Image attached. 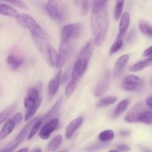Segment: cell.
<instances>
[{
  "label": "cell",
  "mask_w": 152,
  "mask_h": 152,
  "mask_svg": "<svg viewBox=\"0 0 152 152\" xmlns=\"http://www.w3.org/2000/svg\"><path fill=\"white\" fill-rule=\"evenodd\" d=\"M109 16L106 7L92 9L91 26L95 46L99 47L103 44L109 28Z\"/></svg>",
  "instance_id": "obj_1"
},
{
  "label": "cell",
  "mask_w": 152,
  "mask_h": 152,
  "mask_svg": "<svg viewBox=\"0 0 152 152\" xmlns=\"http://www.w3.org/2000/svg\"><path fill=\"white\" fill-rule=\"evenodd\" d=\"M15 19L18 25L31 31L32 37L47 41L48 39L47 33L32 16L26 13H19Z\"/></svg>",
  "instance_id": "obj_2"
},
{
  "label": "cell",
  "mask_w": 152,
  "mask_h": 152,
  "mask_svg": "<svg viewBox=\"0 0 152 152\" xmlns=\"http://www.w3.org/2000/svg\"><path fill=\"white\" fill-rule=\"evenodd\" d=\"M46 10L53 20L61 22L66 18V7L60 0H48L46 4Z\"/></svg>",
  "instance_id": "obj_3"
},
{
  "label": "cell",
  "mask_w": 152,
  "mask_h": 152,
  "mask_svg": "<svg viewBox=\"0 0 152 152\" xmlns=\"http://www.w3.org/2000/svg\"><path fill=\"white\" fill-rule=\"evenodd\" d=\"M40 117H37L30 120V121L24 126L23 129H22V131H21L19 133V134L16 136V137L10 143H9L7 146H5L3 149H1V152H12L15 148H17V147L22 143V141L25 140V137L28 136L32 126H34V123H35Z\"/></svg>",
  "instance_id": "obj_4"
},
{
  "label": "cell",
  "mask_w": 152,
  "mask_h": 152,
  "mask_svg": "<svg viewBox=\"0 0 152 152\" xmlns=\"http://www.w3.org/2000/svg\"><path fill=\"white\" fill-rule=\"evenodd\" d=\"M82 26L79 23L68 24L61 30V40L71 42L77 39L80 35Z\"/></svg>",
  "instance_id": "obj_5"
},
{
  "label": "cell",
  "mask_w": 152,
  "mask_h": 152,
  "mask_svg": "<svg viewBox=\"0 0 152 152\" xmlns=\"http://www.w3.org/2000/svg\"><path fill=\"white\" fill-rule=\"evenodd\" d=\"M144 80L135 75H129L123 80L122 87L126 91H138L143 88Z\"/></svg>",
  "instance_id": "obj_6"
},
{
  "label": "cell",
  "mask_w": 152,
  "mask_h": 152,
  "mask_svg": "<svg viewBox=\"0 0 152 152\" xmlns=\"http://www.w3.org/2000/svg\"><path fill=\"white\" fill-rule=\"evenodd\" d=\"M111 71H106L95 86L94 91V95L95 97H99L106 93L111 85Z\"/></svg>",
  "instance_id": "obj_7"
},
{
  "label": "cell",
  "mask_w": 152,
  "mask_h": 152,
  "mask_svg": "<svg viewBox=\"0 0 152 152\" xmlns=\"http://www.w3.org/2000/svg\"><path fill=\"white\" fill-rule=\"evenodd\" d=\"M146 111L144 107L143 103L139 102L135 104L130 110L129 112L125 116V121L128 123H134L138 122L140 117L142 116L145 111Z\"/></svg>",
  "instance_id": "obj_8"
},
{
  "label": "cell",
  "mask_w": 152,
  "mask_h": 152,
  "mask_svg": "<svg viewBox=\"0 0 152 152\" xmlns=\"http://www.w3.org/2000/svg\"><path fill=\"white\" fill-rule=\"evenodd\" d=\"M71 50V42H67L61 40L60 45H59V52H58V62L56 65V68L60 69L65 65V62L68 59V56H70Z\"/></svg>",
  "instance_id": "obj_9"
},
{
  "label": "cell",
  "mask_w": 152,
  "mask_h": 152,
  "mask_svg": "<svg viewBox=\"0 0 152 152\" xmlns=\"http://www.w3.org/2000/svg\"><path fill=\"white\" fill-rule=\"evenodd\" d=\"M88 61L83 59L77 58L75 64L72 69V80L78 83L82 77L84 76L86 70H87Z\"/></svg>",
  "instance_id": "obj_10"
},
{
  "label": "cell",
  "mask_w": 152,
  "mask_h": 152,
  "mask_svg": "<svg viewBox=\"0 0 152 152\" xmlns=\"http://www.w3.org/2000/svg\"><path fill=\"white\" fill-rule=\"evenodd\" d=\"M59 125V120L53 118L50 121L45 123L39 132V136L42 140H48L50 137L51 134L58 129Z\"/></svg>",
  "instance_id": "obj_11"
},
{
  "label": "cell",
  "mask_w": 152,
  "mask_h": 152,
  "mask_svg": "<svg viewBox=\"0 0 152 152\" xmlns=\"http://www.w3.org/2000/svg\"><path fill=\"white\" fill-rule=\"evenodd\" d=\"M83 117H79L77 118L74 119L72 121L70 122L68 124V126H66V129H65V137L67 139H71L73 136H74V133L80 129L82 126L83 123Z\"/></svg>",
  "instance_id": "obj_12"
},
{
  "label": "cell",
  "mask_w": 152,
  "mask_h": 152,
  "mask_svg": "<svg viewBox=\"0 0 152 152\" xmlns=\"http://www.w3.org/2000/svg\"><path fill=\"white\" fill-rule=\"evenodd\" d=\"M129 60V54H123L121 56L117 59L116 61L115 64H114V69H113V77L114 78L120 77L121 74L123 73V70L126 68V65L128 64Z\"/></svg>",
  "instance_id": "obj_13"
},
{
  "label": "cell",
  "mask_w": 152,
  "mask_h": 152,
  "mask_svg": "<svg viewBox=\"0 0 152 152\" xmlns=\"http://www.w3.org/2000/svg\"><path fill=\"white\" fill-rule=\"evenodd\" d=\"M130 14L129 12L126 11L123 13L120 21V25H119V33L117 38H121L124 37L126 31L129 29V25H130Z\"/></svg>",
  "instance_id": "obj_14"
},
{
  "label": "cell",
  "mask_w": 152,
  "mask_h": 152,
  "mask_svg": "<svg viewBox=\"0 0 152 152\" xmlns=\"http://www.w3.org/2000/svg\"><path fill=\"white\" fill-rule=\"evenodd\" d=\"M62 71L59 70L54 77V78L52 79L48 84V93L50 96H53L56 95V94L58 92L59 86L62 82Z\"/></svg>",
  "instance_id": "obj_15"
},
{
  "label": "cell",
  "mask_w": 152,
  "mask_h": 152,
  "mask_svg": "<svg viewBox=\"0 0 152 152\" xmlns=\"http://www.w3.org/2000/svg\"><path fill=\"white\" fill-rule=\"evenodd\" d=\"M95 44L93 39H91L86 44V45L82 48L79 53L78 58L80 59H86L87 61H90L92 55H93L94 50Z\"/></svg>",
  "instance_id": "obj_16"
},
{
  "label": "cell",
  "mask_w": 152,
  "mask_h": 152,
  "mask_svg": "<svg viewBox=\"0 0 152 152\" xmlns=\"http://www.w3.org/2000/svg\"><path fill=\"white\" fill-rule=\"evenodd\" d=\"M16 122L13 120V119L10 118L7 120L5 123L3 124L2 128H1V132H0V140H3L4 138L7 137V136L10 134L14 130L15 127L16 126Z\"/></svg>",
  "instance_id": "obj_17"
},
{
  "label": "cell",
  "mask_w": 152,
  "mask_h": 152,
  "mask_svg": "<svg viewBox=\"0 0 152 152\" xmlns=\"http://www.w3.org/2000/svg\"><path fill=\"white\" fill-rule=\"evenodd\" d=\"M7 63L12 70L16 71L19 69L24 63V58L19 54L11 53L7 58Z\"/></svg>",
  "instance_id": "obj_18"
},
{
  "label": "cell",
  "mask_w": 152,
  "mask_h": 152,
  "mask_svg": "<svg viewBox=\"0 0 152 152\" xmlns=\"http://www.w3.org/2000/svg\"><path fill=\"white\" fill-rule=\"evenodd\" d=\"M62 97L60 96V97L57 99V101L55 102V104L53 105V107H52V108L42 117V120L44 123H47V122L50 121V120L54 118V117L56 115V114L59 112V108H60L61 105H62Z\"/></svg>",
  "instance_id": "obj_19"
},
{
  "label": "cell",
  "mask_w": 152,
  "mask_h": 152,
  "mask_svg": "<svg viewBox=\"0 0 152 152\" xmlns=\"http://www.w3.org/2000/svg\"><path fill=\"white\" fill-rule=\"evenodd\" d=\"M46 51H47L48 63L50 64V66L56 67V65H57L58 62V56H59V54L56 52V50L53 48L52 45H46Z\"/></svg>",
  "instance_id": "obj_20"
},
{
  "label": "cell",
  "mask_w": 152,
  "mask_h": 152,
  "mask_svg": "<svg viewBox=\"0 0 152 152\" xmlns=\"http://www.w3.org/2000/svg\"><path fill=\"white\" fill-rule=\"evenodd\" d=\"M0 13H1V16L14 18H16L19 14L17 10L15 8H13L12 6L6 4H3V3L0 4Z\"/></svg>",
  "instance_id": "obj_21"
},
{
  "label": "cell",
  "mask_w": 152,
  "mask_h": 152,
  "mask_svg": "<svg viewBox=\"0 0 152 152\" xmlns=\"http://www.w3.org/2000/svg\"><path fill=\"white\" fill-rule=\"evenodd\" d=\"M62 142V137L60 134L56 135L53 138H52L51 140L49 142L48 145L47 146L48 151L51 152L57 150L60 147Z\"/></svg>",
  "instance_id": "obj_22"
},
{
  "label": "cell",
  "mask_w": 152,
  "mask_h": 152,
  "mask_svg": "<svg viewBox=\"0 0 152 152\" xmlns=\"http://www.w3.org/2000/svg\"><path fill=\"white\" fill-rule=\"evenodd\" d=\"M129 105V99H123V100L120 101V102L118 103V105H117V107H116L115 110H114V114H113V117H114V118H116V117L121 115L123 112L126 111V110L127 109Z\"/></svg>",
  "instance_id": "obj_23"
},
{
  "label": "cell",
  "mask_w": 152,
  "mask_h": 152,
  "mask_svg": "<svg viewBox=\"0 0 152 152\" xmlns=\"http://www.w3.org/2000/svg\"><path fill=\"white\" fill-rule=\"evenodd\" d=\"M114 137H115V134H114V131L111 130V129L102 131L99 134V137H98L99 140L103 143L110 142L114 140Z\"/></svg>",
  "instance_id": "obj_24"
},
{
  "label": "cell",
  "mask_w": 152,
  "mask_h": 152,
  "mask_svg": "<svg viewBox=\"0 0 152 152\" xmlns=\"http://www.w3.org/2000/svg\"><path fill=\"white\" fill-rule=\"evenodd\" d=\"M117 100V97L115 96H105V97L99 99L96 103V107L98 108H105L109 105H113L115 103Z\"/></svg>",
  "instance_id": "obj_25"
},
{
  "label": "cell",
  "mask_w": 152,
  "mask_h": 152,
  "mask_svg": "<svg viewBox=\"0 0 152 152\" xmlns=\"http://www.w3.org/2000/svg\"><path fill=\"white\" fill-rule=\"evenodd\" d=\"M139 28L142 34L152 37V25L145 20H141L139 23Z\"/></svg>",
  "instance_id": "obj_26"
},
{
  "label": "cell",
  "mask_w": 152,
  "mask_h": 152,
  "mask_svg": "<svg viewBox=\"0 0 152 152\" xmlns=\"http://www.w3.org/2000/svg\"><path fill=\"white\" fill-rule=\"evenodd\" d=\"M43 123H44V122H43V120H42V117H40V118L39 119V120H37L35 123H34V126H33L32 128H31V131H30L29 134H28V140H30L32 139V138L34 137L36 134H37V133L39 132V130H40V129H41L42 125Z\"/></svg>",
  "instance_id": "obj_27"
},
{
  "label": "cell",
  "mask_w": 152,
  "mask_h": 152,
  "mask_svg": "<svg viewBox=\"0 0 152 152\" xmlns=\"http://www.w3.org/2000/svg\"><path fill=\"white\" fill-rule=\"evenodd\" d=\"M125 0H117L115 8H114V18L116 21H118L123 15V10L124 8Z\"/></svg>",
  "instance_id": "obj_28"
},
{
  "label": "cell",
  "mask_w": 152,
  "mask_h": 152,
  "mask_svg": "<svg viewBox=\"0 0 152 152\" xmlns=\"http://www.w3.org/2000/svg\"><path fill=\"white\" fill-rule=\"evenodd\" d=\"M138 122L146 125H152V110H146L140 117Z\"/></svg>",
  "instance_id": "obj_29"
},
{
  "label": "cell",
  "mask_w": 152,
  "mask_h": 152,
  "mask_svg": "<svg viewBox=\"0 0 152 152\" xmlns=\"http://www.w3.org/2000/svg\"><path fill=\"white\" fill-rule=\"evenodd\" d=\"M123 44H124V42H123V39L117 38V40L115 41V42L111 45V48H110V50H109L110 56H112V55H114V53L118 52L119 50L123 48Z\"/></svg>",
  "instance_id": "obj_30"
},
{
  "label": "cell",
  "mask_w": 152,
  "mask_h": 152,
  "mask_svg": "<svg viewBox=\"0 0 152 152\" xmlns=\"http://www.w3.org/2000/svg\"><path fill=\"white\" fill-rule=\"evenodd\" d=\"M13 110H14V106H9L8 108L1 111V114H0V123L1 124L5 123L7 120H9L8 118L11 115Z\"/></svg>",
  "instance_id": "obj_31"
},
{
  "label": "cell",
  "mask_w": 152,
  "mask_h": 152,
  "mask_svg": "<svg viewBox=\"0 0 152 152\" xmlns=\"http://www.w3.org/2000/svg\"><path fill=\"white\" fill-rule=\"evenodd\" d=\"M41 102H42V98H40V99H39L38 102H37V105H36L34 108L28 110V111H27L26 114H25V121L28 122V121H30L31 120H32V117H34V114H36L37 110L39 109V108L40 105H41Z\"/></svg>",
  "instance_id": "obj_32"
},
{
  "label": "cell",
  "mask_w": 152,
  "mask_h": 152,
  "mask_svg": "<svg viewBox=\"0 0 152 152\" xmlns=\"http://www.w3.org/2000/svg\"><path fill=\"white\" fill-rule=\"evenodd\" d=\"M77 85V82L74 81V80H70V82L68 83L65 90V95L67 98H69L70 96H71V95L73 94V93H74V91H75Z\"/></svg>",
  "instance_id": "obj_33"
},
{
  "label": "cell",
  "mask_w": 152,
  "mask_h": 152,
  "mask_svg": "<svg viewBox=\"0 0 152 152\" xmlns=\"http://www.w3.org/2000/svg\"><path fill=\"white\" fill-rule=\"evenodd\" d=\"M39 99H34V98L27 96V97H25V99H24V106L26 108L27 111L34 108V107L37 105Z\"/></svg>",
  "instance_id": "obj_34"
},
{
  "label": "cell",
  "mask_w": 152,
  "mask_h": 152,
  "mask_svg": "<svg viewBox=\"0 0 152 152\" xmlns=\"http://www.w3.org/2000/svg\"><path fill=\"white\" fill-rule=\"evenodd\" d=\"M1 1H6V2L19 7V8L28 9V6L23 0H1Z\"/></svg>",
  "instance_id": "obj_35"
},
{
  "label": "cell",
  "mask_w": 152,
  "mask_h": 152,
  "mask_svg": "<svg viewBox=\"0 0 152 152\" xmlns=\"http://www.w3.org/2000/svg\"><path fill=\"white\" fill-rule=\"evenodd\" d=\"M145 68V65H144L143 60L142 61H139V62H136L134 65H132V66L129 67V71H132V72H138V71H142Z\"/></svg>",
  "instance_id": "obj_36"
},
{
  "label": "cell",
  "mask_w": 152,
  "mask_h": 152,
  "mask_svg": "<svg viewBox=\"0 0 152 152\" xmlns=\"http://www.w3.org/2000/svg\"><path fill=\"white\" fill-rule=\"evenodd\" d=\"M108 0H92V9H100L106 7Z\"/></svg>",
  "instance_id": "obj_37"
},
{
  "label": "cell",
  "mask_w": 152,
  "mask_h": 152,
  "mask_svg": "<svg viewBox=\"0 0 152 152\" xmlns=\"http://www.w3.org/2000/svg\"><path fill=\"white\" fill-rule=\"evenodd\" d=\"M28 96L32 97L35 99H39L41 98L40 97L39 91V90L37 88H30L28 91Z\"/></svg>",
  "instance_id": "obj_38"
},
{
  "label": "cell",
  "mask_w": 152,
  "mask_h": 152,
  "mask_svg": "<svg viewBox=\"0 0 152 152\" xmlns=\"http://www.w3.org/2000/svg\"><path fill=\"white\" fill-rule=\"evenodd\" d=\"M90 8V3L88 0H83L81 3V12L83 16L88 14Z\"/></svg>",
  "instance_id": "obj_39"
},
{
  "label": "cell",
  "mask_w": 152,
  "mask_h": 152,
  "mask_svg": "<svg viewBox=\"0 0 152 152\" xmlns=\"http://www.w3.org/2000/svg\"><path fill=\"white\" fill-rule=\"evenodd\" d=\"M33 39L34 40V42H35L36 45H37V48L39 50V51L41 52H44V49H45V40L37 38V37H33Z\"/></svg>",
  "instance_id": "obj_40"
},
{
  "label": "cell",
  "mask_w": 152,
  "mask_h": 152,
  "mask_svg": "<svg viewBox=\"0 0 152 152\" xmlns=\"http://www.w3.org/2000/svg\"><path fill=\"white\" fill-rule=\"evenodd\" d=\"M72 79V70L68 69L66 71V72L64 74V75H62V83L63 84L66 83L70 79Z\"/></svg>",
  "instance_id": "obj_41"
},
{
  "label": "cell",
  "mask_w": 152,
  "mask_h": 152,
  "mask_svg": "<svg viewBox=\"0 0 152 152\" xmlns=\"http://www.w3.org/2000/svg\"><path fill=\"white\" fill-rule=\"evenodd\" d=\"M12 118L13 119V120H14V121L16 122V124L18 125L22 122V120H23V115H22V114H21V113H16V114H14V115L12 117Z\"/></svg>",
  "instance_id": "obj_42"
},
{
  "label": "cell",
  "mask_w": 152,
  "mask_h": 152,
  "mask_svg": "<svg viewBox=\"0 0 152 152\" xmlns=\"http://www.w3.org/2000/svg\"><path fill=\"white\" fill-rule=\"evenodd\" d=\"M117 148L122 151H129L131 149V148H129V146H128L126 144H119L117 146Z\"/></svg>",
  "instance_id": "obj_43"
},
{
  "label": "cell",
  "mask_w": 152,
  "mask_h": 152,
  "mask_svg": "<svg viewBox=\"0 0 152 152\" xmlns=\"http://www.w3.org/2000/svg\"><path fill=\"white\" fill-rule=\"evenodd\" d=\"M143 56H145V57H150V56H152V45L148 47V48L145 49L143 52Z\"/></svg>",
  "instance_id": "obj_44"
},
{
  "label": "cell",
  "mask_w": 152,
  "mask_h": 152,
  "mask_svg": "<svg viewBox=\"0 0 152 152\" xmlns=\"http://www.w3.org/2000/svg\"><path fill=\"white\" fill-rule=\"evenodd\" d=\"M145 104L150 108V110H152V94H151L146 98V99H145Z\"/></svg>",
  "instance_id": "obj_45"
},
{
  "label": "cell",
  "mask_w": 152,
  "mask_h": 152,
  "mask_svg": "<svg viewBox=\"0 0 152 152\" xmlns=\"http://www.w3.org/2000/svg\"><path fill=\"white\" fill-rule=\"evenodd\" d=\"M143 62L144 65H145V68L151 66V65H152V56H150V57H148V59L143 60Z\"/></svg>",
  "instance_id": "obj_46"
},
{
  "label": "cell",
  "mask_w": 152,
  "mask_h": 152,
  "mask_svg": "<svg viewBox=\"0 0 152 152\" xmlns=\"http://www.w3.org/2000/svg\"><path fill=\"white\" fill-rule=\"evenodd\" d=\"M131 133H132V132H131L130 131L128 130H122L120 131V135H121L122 137H126L129 136V135L131 134Z\"/></svg>",
  "instance_id": "obj_47"
},
{
  "label": "cell",
  "mask_w": 152,
  "mask_h": 152,
  "mask_svg": "<svg viewBox=\"0 0 152 152\" xmlns=\"http://www.w3.org/2000/svg\"><path fill=\"white\" fill-rule=\"evenodd\" d=\"M31 152H42V149L40 148H36Z\"/></svg>",
  "instance_id": "obj_48"
},
{
  "label": "cell",
  "mask_w": 152,
  "mask_h": 152,
  "mask_svg": "<svg viewBox=\"0 0 152 152\" xmlns=\"http://www.w3.org/2000/svg\"><path fill=\"white\" fill-rule=\"evenodd\" d=\"M17 152H28V148H22V149H20L19 151H18Z\"/></svg>",
  "instance_id": "obj_49"
},
{
  "label": "cell",
  "mask_w": 152,
  "mask_h": 152,
  "mask_svg": "<svg viewBox=\"0 0 152 152\" xmlns=\"http://www.w3.org/2000/svg\"><path fill=\"white\" fill-rule=\"evenodd\" d=\"M108 152H121L120 151H119V150H110Z\"/></svg>",
  "instance_id": "obj_50"
},
{
  "label": "cell",
  "mask_w": 152,
  "mask_h": 152,
  "mask_svg": "<svg viewBox=\"0 0 152 152\" xmlns=\"http://www.w3.org/2000/svg\"><path fill=\"white\" fill-rule=\"evenodd\" d=\"M142 151H143V152H152V151H150V150H148V149H143V150H142Z\"/></svg>",
  "instance_id": "obj_51"
},
{
  "label": "cell",
  "mask_w": 152,
  "mask_h": 152,
  "mask_svg": "<svg viewBox=\"0 0 152 152\" xmlns=\"http://www.w3.org/2000/svg\"><path fill=\"white\" fill-rule=\"evenodd\" d=\"M59 152H68V151H67V150H63V151H59Z\"/></svg>",
  "instance_id": "obj_52"
},
{
  "label": "cell",
  "mask_w": 152,
  "mask_h": 152,
  "mask_svg": "<svg viewBox=\"0 0 152 152\" xmlns=\"http://www.w3.org/2000/svg\"><path fill=\"white\" fill-rule=\"evenodd\" d=\"M151 87H152V77H151Z\"/></svg>",
  "instance_id": "obj_53"
}]
</instances>
